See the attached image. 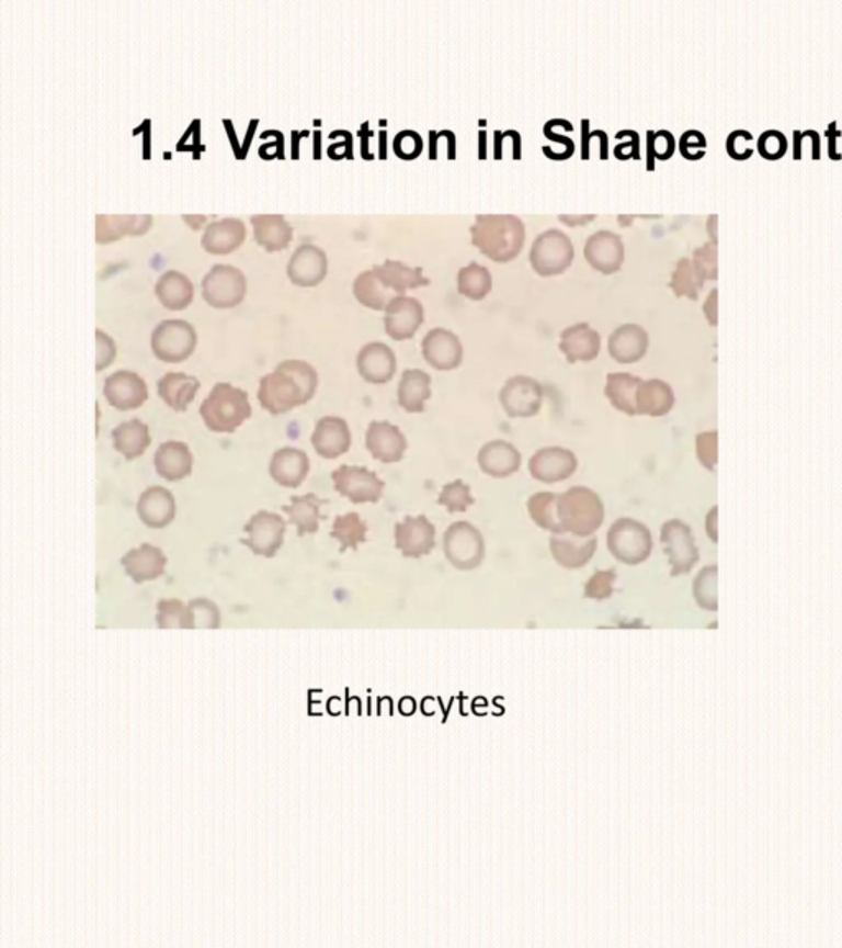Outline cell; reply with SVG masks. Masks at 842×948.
Returning <instances> with one entry per match:
<instances>
[{"mask_svg":"<svg viewBox=\"0 0 842 948\" xmlns=\"http://www.w3.org/2000/svg\"><path fill=\"white\" fill-rule=\"evenodd\" d=\"M318 387V374L308 362L288 359L260 379L259 402L272 415L308 404Z\"/></svg>","mask_w":842,"mask_h":948,"instance_id":"1","label":"cell"},{"mask_svg":"<svg viewBox=\"0 0 842 948\" xmlns=\"http://www.w3.org/2000/svg\"><path fill=\"white\" fill-rule=\"evenodd\" d=\"M605 510L598 493L584 486H574L562 494H556L551 506V533H574L594 535L604 522Z\"/></svg>","mask_w":842,"mask_h":948,"instance_id":"2","label":"cell"},{"mask_svg":"<svg viewBox=\"0 0 842 948\" xmlns=\"http://www.w3.org/2000/svg\"><path fill=\"white\" fill-rule=\"evenodd\" d=\"M470 240L493 262H509L525 244V224L515 214H479L470 226Z\"/></svg>","mask_w":842,"mask_h":948,"instance_id":"3","label":"cell"},{"mask_svg":"<svg viewBox=\"0 0 842 948\" xmlns=\"http://www.w3.org/2000/svg\"><path fill=\"white\" fill-rule=\"evenodd\" d=\"M200 414L210 431L234 433L252 415V407L246 391L219 382L201 404Z\"/></svg>","mask_w":842,"mask_h":948,"instance_id":"4","label":"cell"},{"mask_svg":"<svg viewBox=\"0 0 842 948\" xmlns=\"http://www.w3.org/2000/svg\"><path fill=\"white\" fill-rule=\"evenodd\" d=\"M574 259V246L568 234L559 229L539 233L530 249V263L538 275L551 276L565 272Z\"/></svg>","mask_w":842,"mask_h":948,"instance_id":"5","label":"cell"},{"mask_svg":"<svg viewBox=\"0 0 842 948\" xmlns=\"http://www.w3.org/2000/svg\"><path fill=\"white\" fill-rule=\"evenodd\" d=\"M607 546L618 562L625 565H638L650 555L651 535L644 523L622 517L608 529Z\"/></svg>","mask_w":842,"mask_h":948,"instance_id":"6","label":"cell"},{"mask_svg":"<svg viewBox=\"0 0 842 948\" xmlns=\"http://www.w3.org/2000/svg\"><path fill=\"white\" fill-rule=\"evenodd\" d=\"M197 335L184 319H164L151 332V349L163 362L186 361L196 349Z\"/></svg>","mask_w":842,"mask_h":948,"instance_id":"7","label":"cell"},{"mask_svg":"<svg viewBox=\"0 0 842 948\" xmlns=\"http://www.w3.org/2000/svg\"><path fill=\"white\" fill-rule=\"evenodd\" d=\"M203 298L214 308H234L242 303L247 293V279L242 270L227 263H217L203 279Z\"/></svg>","mask_w":842,"mask_h":948,"instance_id":"8","label":"cell"},{"mask_svg":"<svg viewBox=\"0 0 842 948\" xmlns=\"http://www.w3.org/2000/svg\"><path fill=\"white\" fill-rule=\"evenodd\" d=\"M444 555L459 569H474L486 555L483 537L473 523L454 522L444 532Z\"/></svg>","mask_w":842,"mask_h":948,"instance_id":"9","label":"cell"},{"mask_svg":"<svg viewBox=\"0 0 842 948\" xmlns=\"http://www.w3.org/2000/svg\"><path fill=\"white\" fill-rule=\"evenodd\" d=\"M332 483L334 489L352 504L378 503L385 489L384 481L374 471L348 464L332 471Z\"/></svg>","mask_w":842,"mask_h":948,"instance_id":"10","label":"cell"},{"mask_svg":"<svg viewBox=\"0 0 842 948\" xmlns=\"http://www.w3.org/2000/svg\"><path fill=\"white\" fill-rule=\"evenodd\" d=\"M542 384L528 375H513L500 388V404L509 417L526 418L538 414L543 404Z\"/></svg>","mask_w":842,"mask_h":948,"instance_id":"11","label":"cell"},{"mask_svg":"<svg viewBox=\"0 0 842 948\" xmlns=\"http://www.w3.org/2000/svg\"><path fill=\"white\" fill-rule=\"evenodd\" d=\"M285 529L286 522L278 514L269 512V510H259L243 526V530H246L249 537L240 539V543L249 546L255 555L272 558L278 552L280 546H282Z\"/></svg>","mask_w":842,"mask_h":948,"instance_id":"12","label":"cell"},{"mask_svg":"<svg viewBox=\"0 0 842 948\" xmlns=\"http://www.w3.org/2000/svg\"><path fill=\"white\" fill-rule=\"evenodd\" d=\"M328 273V256L315 244H299L289 257L286 275L293 285L316 286Z\"/></svg>","mask_w":842,"mask_h":948,"instance_id":"13","label":"cell"},{"mask_svg":"<svg viewBox=\"0 0 842 948\" xmlns=\"http://www.w3.org/2000/svg\"><path fill=\"white\" fill-rule=\"evenodd\" d=\"M436 529L424 516H407L395 526V546L407 558H421L434 549Z\"/></svg>","mask_w":842,"mask_h":948,"instance_id":"14","label":"cell"},{"mask_svg":"<svg viewBox=\"0 0 842 948\" xmlns=\"http://www.w3.org/2000/svg\"><path fill=\"white\" fill-rule=\"evenodd\" d=\"M528 467L532 476L539 483H561L578 470V458L566 448H542L530 458Z\"/></svg>","mask_w":842,"mask_h":948,"instance_id":"15","label":"cell"},{"mask_svg":"<svg viewBox=\"0 0 842 948\" xmlns=\"http://www.w3.org/2000/svg\"><path fill=\"white\" fill-rule=\"evenodd\" d=\"M424 319V309L420 300L413 296H397L385 308V331L395 341L413 338Z\"/></svg>","mask_w":842,"mask_h":948,"instance_id":"16","label":"cell"},{"mask_svg":"<svg viewBox=\"0 0 842 948\" xmlns=\"http://www.w3.org/2000/svg\"><path fill=\"white\" fill-rule=\"evenodd\" d=\"M424 361L437 371H453L463 362V345L453 331L433 328L421 342Z\"/></svg>","mask_w":842,"mask_h":948,"instance_id":"17","label":"cell"},{"mask_svg":"<svg viewBox=\"0 0 842 948\" xmlns=\"http://www.w3.org/2000/svg\"><path fill=\"white\" fill-rule=\"evenodd\" d=\"M584 257L592 269L605 275L617 272L624 263V240L612 230H598L585 240Z\"/></svg>","mask_w":842,"mask_h":948,"instance_id":"18","label":"cell"},{"mask_svg":"<svg viewBox=\"0 0 842 948\" xmlns=\"http://www.w3.org/2000/svg\"><path fill=\"white\" fill-rule=\"evenodd\" d=\"M104 395L117 410H134L148 398L144 379L132 371H118L105 379Z\"/></svg>","mask_w":842,"mask_h":948,"instance_id":"19","label":"cell"},{"mask_svg":"<svg viewBox=\"0 0 842 948\" xmlns=\"http://www.w3.org/2000/svg\"><path fill=\"white\" fill-rule=\"evenodd\" d=\"M549 550L559 566L568 569L582 568L591 562L598 550V537L574 535V533H553L549 537Z\"/></svg>","mask_w":842,"mask_h":948,"instance_id":"20","label":"cell"},{"mask_svg":"<svg viewBox=\"0 0 842 948\" xmlns=\"http://www.w3.org/2000/svg\"><path fill=\"white\" fill-rule=\"evenodd\" d=\"M365 447L382 463H398L407 451V438L388 421H372L365 435Z\"/></svg>","mask_w":842,"mask_h":948,"instance_id":"21","label":"cell"},{"mask_svg":"<svg viewBox=\"0 0 842 948\" xmlns=\"http://www.w3.org/2000/svg\"><path fill=\"white\" fill-rule=\"evenodd\" d=\"M357 369L362 379L371 384H385L397 371L394 349L380 341L368 342L359 351Z\"/></svg>","mask_w":842,"mask_h":948,"instance_id":"22","label":"cell"},{"mask_svg":"<svg viewBox=\"0 0 842 948\" xmlns=\"http://www.w3.org/2000/svg\"><path fill=\"white\" fill-rule=\"evenodd\" d=\"M246 236V224L242 221L237 217H224L207 224L201 237V246L213 256H227L242 246Z\"/></svg>","mask_w":842,"mask_h":948,"instance_id":"23","label":"cell"},{"mask_svg":"<svg viewBox=\"0 0 842 948\" xmlns=\"http://www.w3.org/2000/svg\"><path fill=\"white\" fill-rule=\"evenodd\" d=\"M311 443L319 456L334 460L351 448V430L342 418L325 417L316 424Z\"/></svg>","mask_w":842,"mask_h":948,"instance_id":"24","label":"cell"},{"mask_svg":"<svg viewBox=\"0 0 842 948\" xmlns=\"http://www.w3.org/2000/svg\"><path fill=\"white\" fill-rule=\"evenodd\" d=\"M559 349L568 362L594 361L601 351V336L588 323H578L562 329Z\"/></svg>","mask_w":842,"mask_h":948,"instance_id":"25","label":"cell"},{"mask_svg":"<svg viewBox=\"0 0 842 948\" xmlns=\"http://www.w3.org/2000/svg\"><path fill=\"white\" fill-rule=\"evenodd\" d=\"M477 463L487 476L507 477L519 471L522 454L509 441L493 440L480 448Z\"/></svg>","mask_w":842,"mask_h":948,"instance_id":"26","label":"cell"},{"mask_svg":"<svg viewBox=\"0 0 842 948\" xmlns=\"http://www.w3.org/2000/svg\"><path fill=\"white\" fill-rule=\"evenodd\" d=\"M648 349V335L641 326L627 323L608 336V354L621 364L640 361Z\"/></svg>","mask_w":842,"mask_h":948,"instance_id":"27","label":"cell"},{"mask_svg":"<svg viewBox=\"0 0 842 948\" xmlns=\"http://www.w3.org/2000/svg\"><path fill=\"white\" fill-rule=\"evenodd\" d=\"M137 512L145 526L151 529H163L171 523L177 512L173 494L164 487H148L138 499Z\"/></svg>","mask_w":842,"mask_h":948,"instance_id":"28","label":"cell"},{"mask_svg":"<svg viewBox=\"0 0 842 948\" xmlns=\"http://www.w3.org/2000/svg\"><path fill=\"white\" fill-rule=\"evenodd\" d=\"M153 223L150 214H121V216H105L99 214L95 217V240L99 244L114 242L124 236H141L147 233Z\"/></svg>","mask_w":842,"mask_h":948,"instance_id":"29","label":"cell"},{"mask_svg":"<svg viewBox=\"0 0 842 948\" xmlns=\"http://www.w3.org/2000/svg\"><path fill=\"white\" fill-rule=\"evenodd\" d=\"M372 270L394 296H403L407 290L430 285V279L423 275L421 267H410L400 260H385Z\"/></svg>","mask_w":842,"mask_h":948,"instance_id":"30","label":"cell"},{"mask_svg":"<svg viewBox=\"0 0 842 948\" xmlns=\"http://www.w3.org/2000/svg\"><path fill=\"white\" fill-rule=\"evenodd\" d=\"M308 471V454L296 448H280L270 461V476L283 487H298Z\"/></svg>","mask_w":842,"mask_h":948,"instance_id":"31","label":"cell"},{"mask_svg":"<svg viewBox=\"0 0 842 948\" xmlns=\"http://www.w3.org/2000/svg\"><path fill=\"white\" fill-rule=\"evenodd\" d=\"M122 565L135 583L151 582L163 575L167 556L158 546L144 543L138 549L125 553Z\"/></svg>","mask_w":842,"mask_h":948,"instance_id":"32","label":"cell"},{"mask_svg":"<svg viewBox=\"0 0 842 948\" xmlns=\"http://www.w3.org/2000/svg\"><path fill=\"white\" fill-rule=\"evenodd\" d=\"M250 223L257 244L266 252H278L292 242L293 227L283 214H253Z\"/></svg>","mask_w":842,"mask_h":948,"instance_id":"33","label":"cell"},{"mask_svg":"<svg viewBox=\"0 0 842 948\" xmlns=\"http://www.w3.org/2000/svg\"><path fill=\"white\" fill-rule=\"evenodd\" d=\"M155 470L167 481H180L193 470V454L181 441L161 443L155 453Z\"/></svg>","mask_w":842,"mask_h":948,"instance_id":"34","label":"cell"},{"mask_svg":"<svg viewBox=\"0 0 842 948\" xmlns=\"http://www.w3.org/2000/svg\"><path fill=\"white\" fill-rule=\"evenodd\" d=\"M155 295L164 308L180 312L193 302L194 286L184 273L167 270L155 283Z\"/></svg>","mask_w":842,"mask_h":948,"instance_id":"35","label":"cell"},{"mask_svg":"<svg viewBox=\"0 0 842 948\" xmlns=\"http://www.w3.org/2000/svg\"><path fill=\"white\" fill-rule=\"evenodd\" d=\"M431 397V377L420 369H405L398 384V404L408 414H421Z\"/></svg>","mask_w":842,"mask_h":948,"instance_id":"36","label":"cell"},{"mask_svg":"<svg viewBox=\"0 0 842 948\" xmlns=\"http://www.w3.org/2000/svg\"><path fill=\"white\" fill-rule=\"evenodd\" d=\"M201 382L196 377L183 374V372H170L158 381V395L163 398L168 407L177 411H184L187 405L194 400Z\"/></svg>","mask_w":842,"mask_h":948,"instance_id":"37","label":"cell"},{"mask_svg":"<svg viewBox=\"0 0 842 948\" xmlns=\"http://www.w3.org/2000/svg\"><path fill=\"white\" fill-rule=\"evenodd\" d=\"M112 441H114L115 450L124 454L125 460L132 461L141 456L145 450L150 447L151 437L147 425L138 418H134V420L124 421L112 430Z\"/></svg>","mask_w":842,"mask_h":948,"instance_id":"38","label":"cell"},{"mask_svg":"<svg viewBox=\"0 0 842 948\" xmlns=\"http://www.w3.org/2000/svg\"><path fill=\"white\" fill-rule=\"evenodd\" d=\"M325 503L326 500L319 499L316 494L308 493L305 496L292 497V504L283 506L282 510L288 514V522L296 526L298 535L303 537L305 533L318 532L321 519L319 507Z\"/></svg>","mask_w":842,"mask_h":948,"instance_id":"39","label":"cell"},{"mask_svg":"<svg viewBox=\"0 0 842 948\" xmlns=\"http://www.w3.org/2000/svg\"><path fill=\"white\" fill-rule=\"evenodd\" d=\"M641 379L627 372H611L605 379V397L612 407L622 414L635 415V400H637L638 385Z\"/></svg>","mask_w":842,"mask_h":948,"instance_id":"40","label":"cell"},{"mask_svg":"<svg viewBox=\"0 0 842 948\" xmlns=\"http://www.w3.org/2000/svg\"><path fill=\"white\" fill-rule=\"evenodd\" d=\"M352 292L361 305L377 309V312L387 308L391 300L397 298V296L391 295L390 290L380 282L372 269L364 270L355 276Z\"/></svg>","mask_w":842,"mask_h":948,"instance_id":"41","label":"cell"},{"mask_svg":"<svg viewBox=\"0 0 842 948\" xmlns=\"http://www.w3.org/2000/svg\"><path fill=\"white\" fill-rule=\"evenodd\" d=\"M671 405V391L658 379L644 381L638 385L635 415H661Z\"/></svg>","mask_w":842,"mask_h":948,"instance_id":"42","label":"cell"},{"mask_svg":"<svg viewBox=\"0 0 842 948\" xmlns=\"http://www.w3.org/2000/svg\"><path fill=\"white\" fill-rule=\"evenodd\" d=\"M457 290L466 298H486L492 290V275L489 269L477 262L467 263L457 272Z\"/></svg>","mask_w":842,"mask_h":948,"instance_id":"43","label":"cell"},{"mask_svg":"<svg viewBox=\"0 0 842 948\" xmlns=\"http://www.w3.org/2000/svg\"><path fill=\"white\" fill-rule=\"evenodd\" d=\"M367 530V523L359 517V514L348 512L335 517L331 537L339 540L341 543L339 550L344 553L348 549L357 550V546L365 542Z\"/></svg>","mask_w":842,"mask_h":948,"instance_id":"44","label":"cell"},{"mask_svg":"<svg viewBox=\"0 0 842 948\" xmlns=\"http://www.w3.org/2000/svg\"><path fill=\"white\" fill-rule=\"evenodd\" d=\"M157 622L160 628L193 629L196 625L193 608L191 606L186 608L178 599H164L158 602Z\"/></svg>","mask_w":842,"mask_h":948,"instance_id":"45","label":"cell"},{"mask_svg":"<svg viewBox=\"0 0 842 948\" xmlns=\"http://www.w3.org/2000/svg\"><path fill=\"white\" fill-rule=\"evenodd\" d=\"M437 504L446 507L450 514H460L466 512L473 506L474 497L470 494V487L464 481L456 479L443 487L440 497H437Z\"/></svg>","mask_w":842,"mask_h":948,"instance_id":"46","label":"cell"},{"mask_svg":"<svg viewBox=\"0 0 842 948\" xmlns=\"http://www.w3.org/2000/svg\"><path fill=\"white\" fill-rule=\"evenodd\" d=\"M701 283H703V279H701L699 273L694 269L693 260L687 259V257L678 260L676 269H674L670 282V286L674 290V293L676 295L693 296L694 298Z\"/></svg>","mask_w":842,"mask_h":948,"instance_id":"47","label":"cell"},{"mask_svg":"<svg viewBox=\"0 0 842 948\" xmlns=\"http://www.w3.org/2000/svg\"><path fill=\"white\" fill-rule=\"evenodd\" d=\"M648 168H653V158L658 160H668L674 154V137L671 132L648 131Z\"/></svg>","mask_w":842,"mask_h":948,"instance_id":"48","label":"cell"},{"mask_svg":"<svg viewBox=\"0 0 842 948\" xmlns=\"http://www.w3.org/2000/svg\"><path fill=\"white\" fill-rule=\"evenodd\" d=\"M615 578H617V573L614 568L594 573L585 585V598L599 599V601L607 599L614 591Z\"/></svg>","mask_w":842,"mask_h":948,"instance_id":"49","label":"cell"},{"mask_svg":"<svg viewBox=\"0 0 842 948\" xmlns=\"http://www.w3.org/2000/svg\"><path fill=\"white\" fill-rule=\"evenodd\" d=\"M756 147L766 160H780L788 150V140L780 131H766L760 135Z\"/></svg>","mask_w":842,"mask_h":948,"instance_id":"50","label":"cell"},{"mask_svg":"<svg viewBox=\"0 0 842 948\" xmlns=\"http://www.w3.org/2000/svg\"><path fill=\"white\" fill-rule=\"evenodd\" d=\"M394 150L403 160H413L423 151V138L414 131L398 132L394 138Z\"/></svg>","mask_w":842,"mask_h":948,"instance_id":"51","label":"cell"},{"mask_svg":"<svg viewBox=\"0 0 842 948\" xmlns=\"http://www.w3.org/2000/svg\"><path fill=\"white\" fill-rule=\"evenodd\" d=\"M693 266L701 279H716L717 252L716 242H706L694 250Z\"/></svg>","mask_w":842,"mask_h":948,"instance_id":"52","label":"cell"},{"mask_svg":"<svg viewBox=\"0 0 842 948\" xmlns=\"http://www.w3.org/2000/svg\"><path fill=\"white\" fill-rule=\"evenodd\" d=\"M680 151L687 160H699L706 154V137L699 131H687L681 135Z\"/></svg>","mask_w":842,"mask_h":948,"instance_id":"53","label":"cell"},{"mask_svg":"<svg viewBox=\"0 0 842 948\" xmlns=\"http://www.w3.org/2000/svg\"><path fill=\"white\" fill-rule=\"evenodd\" d=\"M752 134L747 131H733L732 134L727 137L726 148L727 154L733 158V160H747V158L752 155Z\"/></svg>","mask_w":842,"mask_h":948,"instance_id":"54","label":"cell"},{"mask_svg":"<svg viewBox=\"0 0 842 948\" xmlns=\"http://www.w3.org/2000/svg\"><path fill=\"white\" fill-rule=\"evenodd\" d=\"M95 338H98V365H95L98 369H95V371L99 372L102 371V369L107 368V365H111V362L114 361L117 349H115L111 336L105 335L101 329H98V332H95Z\"/></svg>","mask_w":842,"mask_h":948,"instance_id":"55","label":"cell"},{"mask_svg":"<svg viewBox=\"0 0 842 948\" xmlns=\"http://www.w3.org/2000/svg\"><path fill=\"white\" fill-rule=\"evenodd\" d=\"M627 132L628 142H625V144H618L617 147L614 148V154H618V151H622L625 148L624 158H622V160H627V158L630 157L638 158V135L635 134L634 131Z\"/></svg>","mask_w":842,"mask_h":948,"instance_id":"56","label":"cell"},{"mask_svg":"<svg viewBox=\"0 0 842 948\" xmlns=\"http://www.w3.org/2000/svg\"><path fill=\"white\" fill-rule=\"evenodd\" d=\"M594 214H588V216H585V214H581V216H578V214H572V216L562 214V216H559V219H561L562 223L568 224V226H582V224L589 223V221L594 219Z\"/></svg>","mask_w":842,"mask_h":948,"instance_id":"57","label":"cell"}]
</instances>
